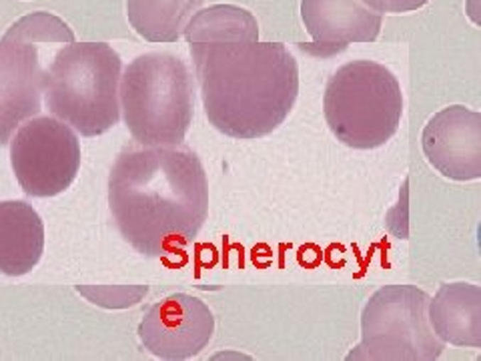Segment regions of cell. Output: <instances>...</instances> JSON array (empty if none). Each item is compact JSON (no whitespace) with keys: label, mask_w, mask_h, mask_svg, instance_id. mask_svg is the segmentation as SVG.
<instances>
[{"label":"cell","mask_w":481,"mask_h":361,"mask_svg":"<svg viewBox=\"0 0 481 361\" xmlns=\"http://www.w3.org/2000/svg\"><path fill=\"white\" fill-rule=\"evenodd\" d=\"M109 209L143 257H167L195 241L209 215L201 158L180 145L124 149L109 173Z\"/></svg>","instance_id":"cell-1"},{"label":"cell","mask_w":481,"mask_h":361,"mask_svg":"<svg viewBox=\"0 0 481 361\" xmlns=\"http://www.w3.org/2000/svg\"><path fill=\"white\" fill-rule=\"evenodd\" d=\"M195 75L209 123L241 141L271 135L299 95V65L281 43H195Z\"/></svg>","instance_id":"cell-2"},{"label":"cell","mask_w":481,"mask_h":361,"mask_svg":"<svg viewBox=\"0 0 481 361\" xmlns=\"http://www.w3.org/2000/svg\"><path fill=\"white\" fill-rule=\"evenodd\" d=\"M121 55L107 43H68L45 70L46 109L82 136H99L121 119Z\"/></svg>","instance_id":"cell-3"},{"label":"cell","mask_w":481,"mask_h":361,"mask_svg":"<svg viewBox=\"0 0 481 361\" xmlns=\"http://www.w3.org/2000/svg\"><path fill=\"white\" fill-rule=\"evenodd\" d=\"M123 121L139 145H180L195 114V79L173 53H145L119 80Z\"/></svg>","instance_id":"cell-4"},{"label":"cell","mask_w":481,"mask_h":361,"mask_svg":"<svg viewBox=\"0 0 481 361\" xmlns=\"http://www.w3.org/2000/svg\"><path fill=\"white\" fill-rule=\"evenodd\" d=\"M323 114L331 133L351 149H377L391 139L403 117L397 77L375 60H351L329 77Z\"/></svg>","instance_id":"cell-5"},{"label":"cell","mask_w":481,"mask_h":361,"mask_svg":"<svg viewBox=\"0 0 481 361\" xmlns=\"http://www.w3.org/2000/svg\"><path fill=\"white\" fill-rule=\"evenodd\" d=\"M429 295L415 285H385L361 311V341L347 353L359 361H431L445 343L427 316Z\"/></svg>","instance_id":"cell-6"},{"label":"cell","mask_w":481,"mask_h":361,"mask_svg":"<svg viewBox=\"0 0 481 361\" xmlns=\"http://www.w3.org/2000/svg\"><path fill=\"white\" fill-rule=\"evenodd\" d=\"M11 165L28 197L60 195L79 175V136L56 117H31L12 136Z\"/></svg>","instance_id":"cell-7"},{"label":"cell","mask_w":481,"mask_h":361,"mask_svg":"<svg viewBox=\"0 0 481 361\" xmlns=\"http://www.w3.org/2000/svg\"><path fill=\"white\" fill-rule=\"evenodd\" d=\"M136 333L143 347L158 360H190L213 339L215 317L199 297L175 293L146 311Z\"/></svg>","instance_id":"cell-8"},{"label":"cell","mask_w":481,"mask_h":361,"mask_svg":"<svg viewBox=\"0 0 481 361\" xmlns=\"http://www.w3.org/2000/svg\"><path fill=\"white\" fill-rule=\"evenodd\" d=\"M421 149L427 163L459 183L481 179V113L449 104L427 121Z\"/></svg>","instance_id":"cell-9"},{"label":"cell","mask_w":481,"mask_h":361,"mask_svg":"<svg viewBox=\"0 0 481 361\" xmlns=\"http://www.w3.org/2000/svg\"><path fill=\"white\" fill-rule=\"evenodd\" d=\"M301 21L311 34L303 50L315 57H331L351 43H373L383 23L361 0H301Z\"/></svg>","instance_id":"cell-10"},{"label":"cell","mask_w":481,"mask_h":361,"mask_svg":"<svg viewBox=\"0 0 481 361\" xmlns=\"http://www.w3.org/2000/svg\"><path fill=\"white\" fill-rule=\"evenodd\" d=\"M45 70L34 45L0 41V145L40 111Z\"/></svg>","instance_id":"cell-11"},{"label":"cell","mask_w":481,"mask_h":361,"mask_svg":"<svg viewBox=\"0 0 481 361\" xmlns=\"http://www.w3.org/2000/svg\"><path fill=\"white\" fill-rule=\"evenodd\" d=\"M429 323L445 345L481 347V287L475 283H441L429 297Z\"/></svg>","instance_id":"cell-12"},{"label":"cell","mask_w":481,"mask_h":361,"mask_svg":"<svg viewBox=\"0 0 481 361\" xmlns=\"http://www.w3.org/2000/svg\"><path fill=\"white\" fill-rule=\"evenodd\" d=\"M45 251V223L26 201H0V273L21 277Z\"/></svg>","instance_id":"cell-13"},{"label":"cell","mask_w":481,"mask_h":361,"mask_svg":"<svg viewBox=\"0 0 481 361\" xmlns=\"http://www.w3.org/2000/svg\"><path fill=\"white\" fill-rule=\"evenodd\" d=\"M202 0H126V18L148 43H177Z\"/></svg>","instance_id":"cell-14"},{"label":"cell","mask_w":481,"mask_h":361,"mask_svg":"<svg viewBox=\"0 0 481 361\" xmlns=\"http://www.w3.org/2000/svg\"><path fill=\"white\" fill-rule=\"evenodd\" d=\"M183 36L195 43H253L259 41V23L251 12L237 4H213L190 16Z\"/></svg>","instance_id":"cell-15"},{"label":"cell","mask_w":481,"mask_h":361,"mask_svg":"<svg viewBox=\"0 0 481 361\" xmlns=\"http://www.w3.org/2000/svg\"><path fill=\"white\" fill-rule=\"evenodd\" d=\"M2 41L6 43H21V45H38V43H58L68 45L75 43V33L63 18L56 14L38 11L21 16L18 21L9 26V31L2 34Z\"/></svg>","instance_id":"cell-16"},{"label":"cell","mask_w":481,"mask_h":361,"mask_svg":"<svg viewBox=\"0 0 481 361\" xmlns=\"http://www.w3.org/2000/svg\"><path fill=\"white\" fill-rule=\"evenodd\" d=\"M75 289L102 309H129L148 295V285H77Z\"/></svg>","instance_id":"cell-17"},{"label":"cell","mask_w":481,"mask_h":361,"mask_svg":"<svg viewBox=\"0 0 481 361\" xmlns=\"http://www.w3.org/2000/svg\"><path fill=\"white\" fill-rule=\"evenodd\" d=\"M367 9L379 14H401L419 11L429 0H361Z\"/></svg>","instance_id":"cell-18"}]
</instances>
